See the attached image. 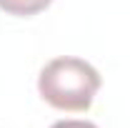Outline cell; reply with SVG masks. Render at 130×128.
Returning <instances> with one entry per match:
<instances>
[{"label": "cell", "mask_w": 130, "mask_h": 128, "mask_svg": "<svg viewBox=\"0 0 130 128\" xmlns=\"http://www.w3.org/2000/svg\"><path fill=\"white\" fill-rule=\"evenodd\" d=\"M100 73L80 58H53L38 75V91L58 111H88L100 91Z\"/></svg>", "instance_id": "6da1fadb"}, {"label": "cell", "mask_w": 130, "mask_h": 128, "mask_svg": "<svg viewBox=\"0 0 130 128\" xmlns=\"http://www.w3.org/2000/svg\"><path fill=\"white\" fill-rule=\"evenodd\" d=\"M53 0H0V10L10 13V15H20V18H28L35 15L40 10H45Z\"/></svg>", "instance_id": "7a4b0ae2"}, {"label": "cell", "mask_w": 130, "mask_h": 128, "mask_svg": "<svg viewBox=\"0 0 130 128\" xmlns=\"http://www.w3.org/2000/svg\"><path fill=\"white\" fill-rule=\"evenodd\" d=\"M50 128H98L95 123H90V121H78V118H68V121H58V123H53Z\"/></svg>", "instance_id": "3957f363"}]
</instances>
